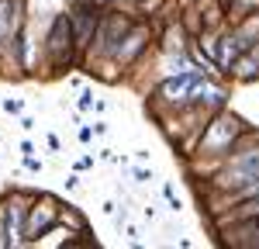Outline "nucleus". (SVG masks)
Instances as JSON below:
<instances>
[{"mask_svg":"<svg viewBox=\"0 0 259 249\" xmlns=\"http://www.w3.org/2000/svg\"><path fill=\"white\" fill-rule=\"evenodd\" d=\"M59 222H66V225L73 228V232H80V235H87V218H83V215L76 211V208H62Z\"/></svg>","mask_w":259,"mask_h":249,"instance_id":"obj_11","label":"nucleus"},{"mask_svg":"<svg viewBox=\"0 0 259 249\" xmlns=\"http://www.w3.org/2000/svg\"><path fill=\"white\" fill-rule=\"evenodd\" d=\"M76 104H80L83 111H87V107H90V104H94V94H90V90H83V94H80V101H76Z\"/></svg>","mask_w":259,"mask_h":249,"instance_id":"obj_15","label":"nucleus"},{"mask_svg":"<svg viewBox=\"0 0 259 249\" xmlns=\"http://www.w3.org/2000/svg\"><path fill=\"white\" fill-rule=\"evenodd\" d=\"M149 42H152V31H149V24H132V31L121 38V45L114 49V59L118 66H132V62H139V56L149 49Z\"/></svg>","mask_w":259,"mask_h":249,"instance_id":"obj_7","label":"nucleus"},{"mask_svg":"<svg viewBox=\"0 0 259 249\" xmlns=\"http://www.w3.org/2000/svg\"><path fill=\"white\" fill-rule=\"evenodd\" d=\"M132 24L135 21L128 18V14H121V11H104L100 14V24H97V35H94V45L87 49L83 62L87 59H114V49L132 31Z\"/></svg>","mask_w":259,"mask_h":249,"instance_id":"obj_3","label":"nucleus"},{"mask_svg":"<svg viewBox=\"0 0 259 249\" xmlns=\"http://www.w3.org/2000/svg\"><path fill=\"white\" fill-rule=\"evenodd\" d=\"M90 166H94V156H83L80 163H76V170H90Z\"/></svg>","mask_w":259,"mask_h":249,"instance_id":"obj_17","label":"nucleus"},{"mask_svg":"<svg viewBox=\"0 0 259 249\" xmlns=\"http://www.w3.org/2000/svg\"><path fill=\"white\" fill-rule=\"evenodd\" d=\"M245 128H249V124L242 121L235 111H228V107H221V111H214V114L207 118L204 135H200V145H197V152H194V159H200L197 170L207 173V180H211V173L225 163V156L232 152L235 139H239Z\"/></svg>","mask_w":259,"mask_h":249,"instance_id":"obj_1","label":"nucleus"},{"mask_svg":"<svg viewBox=\"0 0 259 249\" xmlns=\"http://www.w3.org/2000/svg\"><path fill=\"white\" fill-rule=\"evenodd\" d=\"M162 194H166L169 208H173V211H180V197H177V190H173V184H162Z\"/></svg>","mask_w":259,"mask_h":249,"instance_id":"obj_12","label":"nucleus"},{"mask_svg":"<svg viewBox=\"0 0 259 249\" xmlns=\"http://www.w3.org/2000/svg\"><path fill=\"white\" fill-rule=\"evenodd\" d=\"M35 201V194L28 190H11L7 201H4V239L7 249L24 246V222H28V208Z\"/></svg>","mask_w":259,"mask_h":249,"instance_id":"obj_4","label":"nucleus"},{"mask_svg":"<svg viewBox=\"0 0 259 249\" xmlns=\"http://www.w3.org/2000/svg\"><path fill=\"white\" fill-rule=\"evenodd\" d=\"M24 166H28V170H41V163H38V159H35V156H31V152L24 156Z\"/></svg>","mask_w":259,"mask_h":249,"instance_id":"obj_16","label":"nucleus"},{"mask_svg":"<svg viewBox=\"0 0 259 249\" xmlns=\"http://www.w3.org/2000/svg\"><path fill=\"white\" fill-rule=\"evenodd\" d=\"M245 49H249V45L235 35V28H232V24H228V28L218 35V69L225 73V76H228V69L235 66V59H239Z\"/></svg>","mask_w":259,"mask_h":249,"instance_id":"obj_8","label":"nucleus"},{"mask_svg":"<svg viewBox=\"0 0 259 249\" xmlns=\"http://www.w3.org/2000/svg\"><path fill=\"white\" fill-rule=\"evenodd\" d=\"M59 215H62V208L52 194H35V201L28 208V222H24V246H31L41 232H49L59 222Z\"/></svg>","mask_w":259,"mask_h":249,"instance_id":"obj_6","label":"nucleus"},{"mask_svg":"<svg viewBox=\"0 0 259 249\" xmlns=\"http://www.w3.org/2000/svg\"><path fill=\"white\" fill-rule=\"evenodd\" d=\"M200 76H204V69L169 73V76H166V80H159V87H156V101L166 104L169 111H177V107H187V104L194 101V87H197Z\"/></svg>","mask_w":259,"mask_h":249,"instance_id":"obj_5","label":"nucleus"},{"mask_svg":"<svg viewBox=\"0 0 259 249\" xmlns=\"http://www.w3.org/2000/svg\"><path fill=\"white\" fill-rule=\"evenodd\" d=\"M73 235H80V232H73V228L66 225V222H56V225L49 228V232H41L38 239H35V242H31V246H41V249H52V246H69V242H73Z\"/></svg>","mask_w":259,"mask_h":249,"instance_id":"obj_10","label":"nucleus"},{"mask_svg":"<svg viewBox=\"0 0 259 249\" xmlns=\"http://www.w3.org/2000/svg\"><path fill=\"white\" fill-rule=\"evenodd\" d=\"M132 177H135V180H139V184H145V180H152V173H149V170H132Z\"/></svg>","mask_w":259,"mask_h":249,"instance_id":"obj_14","label":"nucleus"},{"mask_svg":"<svg viewBox=\"0 0 259 249\" xmlns=\"http://www.w3.org/2000/svg\"><path fill=\"white\" fill-rule=\"evenodd\" d=\"M4 111H7V114H21V111H24V104H21V101H11V97H4Z\"/></svg>","mask_w":259,"mask_h":249,"instance_id":"obj_13","label":"nucleus"},{"mask_svg":"<svg viewBox=\"0 0 259 249\" xmlns=\"http://www.w3.org/2000/svg\"><path fill=\"white\" fill-rule=\"evenodd\" d=\"M228 76L239 80V83H256L259 80V42H256V45H249L239 59H235V66L228 69Z\"/></svg>","mask_w":259,"mask_h":249,"instance_id":"obj_9","label":"nucleus"},{"mask_svg":"<svg viewBox=\"0 0 259 249\" xmlns=\"http://www.w3.org/2000/svg\"><path fill=\"white\" fill-rule=\"evenodd\" d=\"M41 52H45L52 73H66V69H73V62H80L76 42H73V28H69V14H56L52 18V28L45 35V49Z\"/></svg>","mask_w":259,"mask_h":249,"instance_id":"obj_2","label":"nucleus"}]
</instances>
